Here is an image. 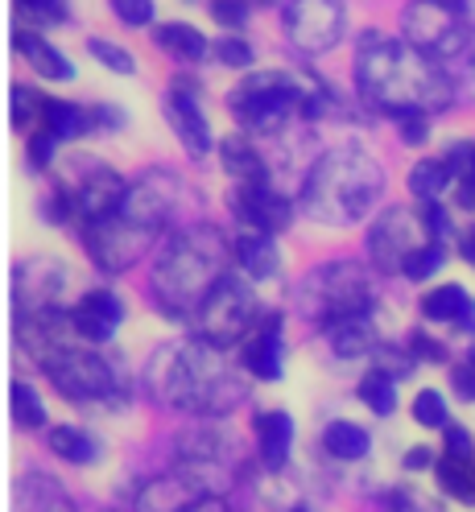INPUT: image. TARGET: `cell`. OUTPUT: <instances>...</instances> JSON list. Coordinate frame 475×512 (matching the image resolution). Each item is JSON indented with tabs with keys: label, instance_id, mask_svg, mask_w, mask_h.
Instances as JSON below:
<instances>
[{
	"label": "cell",
	"instance_id": "52a82bcc",
	"mask_svg": "<svg viewBox=\"0 0 475 512\" xmlns=\"http://www.w3.org/2000/svg\"><path fill=\"white\" fill-rule=\"evenodd\" d=\"M368 281L356 265H323L314 269V277L302 285V310L310 318H323V323H335V318L347 314H368Z\"/></svg>",
	"mask_w": 475,
	"mask_h": 512
},
{
	"label": "cell",
	"instance_id": "f907efd6",
	"mask_svg": "<svg viewBox=\"0 0 475 512\" xmlns=\"http://www.w3.org/2000/svg\"><path fill=\"white\" fill-rule=\"evenodd\" d=\"M475 442H471V430L467 426H447V455L451 459H471Z\"/></svg>",
	"mask_w": 475,
	"mask_h": 512
},
{
	"label": "cell",
	"instance_id": "2e32d148",
	"mask_svg": "<svg viewBox=\"0 0 475 512\" xmlns=\"http://www.w3.org/2000/svg\"><path fill=\"white\" fill-rule=\"evenodd\" d=\"M124 323V306L112 290H91L71 306V331L87 343H108Z\"/></svg>",
	"mask_w": 475,
	"mask_h": 512
},
{
	"label": "cell",
	"instance_id": "d590c367",
	"mask_svg": "<svg viewBox=\"0 0 475 512\" xmlns=\"http://www.w3.org/2000/svg\"><path fill=\"white\" fill-rule=\"evenodd\" d=\"M451 182V166L447 162H418L414 170H409V190H414L418 199H438L442 186Z\"/></svg>",
	"mask_w": 475,
	"mask_h": 512
},
{
	"label": "cell",
	"instance_id": "74e56055",
	"mask_svg": "<svg viewBox=\"0 0 475 512\" xmlns=\"http://www.w3.org/2000/svg\"><path fill=\"white\" fill-rule=\"evenodd\" d=\"M414 422H418V426H426V430L447 426V401H442V393L422 389V393L414 397Z\"/></svg>",
	"mask_w": 475,
	"mask_h": 512
},
{
	"label": "cell",
	"instance_id": "ffe728a7",
	"mask_svg": "<svg viewBox=\"0 0 475 512\" xmlns=\"http://www.w3.org/2000/svg\"><path fill=\"white\" fill-rule=\"evenodd\" d=\"M240 364H244L248 376H257V380H281L285 343H281V318H277V314H269L265 323H257V331L244 339Z\"/></svg>",
	"mask_w": 475,
	"mask_h": 512
},
{
	"label": "cell",
	"instance_id": "7bdbcfd3",
	"mask_svg": "<svg viewBox=\"0 0 475 512\" xmlns=\"http://www.w3.org/2000/svg\"><path fill=\"white\" fill-rule=\"evenodd\" d=\"M397 128H401L405 145H422V141L430 137V116H426V112H409V116H397Z\"/></svg>",
	"mask_w": 475,
	"mask_h": 512
},
{
	"label": "cell",
	"instance_id": "ac0fdd59",
	"mask_svg": "<svg viewBox=\"0 0 475 512\" xmlns=\"http://www.w3.org/2000/svg\"><path fill=\"white\" fill-rule=\"evenodd\" d=\"M162 112L174 124V137L182 141V149L190 157H207L211 153V124H207V116H203L195 95H186L182 87H174L162 100Z\"/></svg>",
	"mask_w": 475,
	"mask_h": 512
},
{
	"label": "cell",
	"instance_id": "277c9868",
	"mask_svg": "<svg viewBox=\"0 0 475 512\" xmlns=\"http://www.w3.org/2000/svg\"><path fill=\"white\" fill-rule=\"evenodd\" d=\"M224 347H211L203 339L182 343L166 351V364L153 368V393L170 409H195V413H224L236 405L240 384L224 372L219 360Z\"/></svg>",
	"mask_w": 475,
	"mask_h": 512
},
{
	"label": "cell",
	"instance_id": "d4e9b609",
	"mask_svg": "<svg viewBox=\"0 0 475 512\" xmlns=\"http://www.w3.org/2000/svg\"><path fill=\"white\" fill-rule=\"evenodd\" d=\"M422 314L430 323H471L475 318V302L463 285H438L422 298Z\"/></svg>",
	"mask_w": 475,
	"mask_h": 512
},
{
	"label": "cell",
	"instance_id": "f35d334b",
	"mask_svg": "<svg viewBox=\"0 0 475 512\" xmlns=\"http://www.w3.org/2000/svg\"><path fill=\"white\" fill-rule=\"evenodd\" d=\"M42 108H46L42 95H34L29 87H13V124L17 128H25L29 116H42Z\"/></svg>",
	"mask_w": 475,
	"mask_h": 512
},
{
	"label": "cell",
	"instance_id": "5b68a950",
	"mask_svg": "<svg viewBox=\"0 0 475 512\" xmlns=\"http://www.w3.org/2000/svg\"><path fill=\"white\" fill-rule=\"evenodd\" d=\"M199 323V339L211 343V347H232V343H244V335L257 331L261 323V302L252 294V285L240 281V277H224L207 294V302L199 306L195 314Z\"/></svg>",
	"mask_w": 475,
	"mask_h": 512
},
{
	"label": "cell",
	"instance_id": "f5cc1de1",
	"mask_svg": "<svg viewBox=\"0 0 475 512\" xmlns=\"http://www.w3.org/2000/svg\"><path fill=\"white\" fill-rule=\"evenodd\" d=\"M414 356H418V360H447V347L434 343V339H426V335H414Z\"/></svg>",
	"mask_w": 475,
	"mask_h": 512
},
{
	"label": "cell",
	"instance_id": "d6986e66",
	"mask_svg": "<svg viewBox=\"0 0 475 512\" xmlns=\"http://www.w3.org/2000/svg\"><path fill=\"white\" fill-rule=\"evenodd\" d=\"M67 285V269H58L54 261H34V265H21L13 273V298H17V314L29 310H50L54 298L62 294Z\"/></svg>",
	"mask_w": 475,
	"mask_h": 512
},
{
	"label": "cell",
	"instance_id": "3957f363",
	"mask_svg": "<svg viewBox=\"0 0 475 512\" xmlns=\"http://www.w3.org/2000/svg\"><path fill=\"white\" fill-rule=\"evenodd\" d=\"M228 261H232V248H228L224 236L211 228V223L178 232L162 248V256H157V269H153L157 306H162L166 314H174V318L199 314L207 294L228 277Z\"/></svg>",
	"mask_w": 475,
	"mask_h": 512
},
{
	"label": "cell",
	"instance_id": "4dcf8cb0",
	"mask_svg": "<svg viewBox=\"0 0 475 512\" xmlns=\"http://www.w3.org/2000/svg\"><path fill=\"white\" fill-rule=\"evenodd\" d=\"M42 128H46L54 141H75V137L91 133L87 112L75 108V104H62V100H46V108H42Z\"/></svg>",
	"mask_w": 475,
	"mask_h": 512
},
{
	"label": "cell",
	"instance_id": "ba28073f",
	"mask_svg": "<svg viewBox=\"0 0 475 512\" xmlns=\"http://www.w3.org/2000/svg\"><path fill=\"white\" fill-rule=\"evenodd\" d=\"M42 364H46V376L54 380V389L62 397L79 401V405L104 401L116 389L112 364L104 356H95V351H87V347H62L58 343V347H50L42 356Z\"/></svg>",
	"mask_w": 475,
	"mask_h": 512
},
{
	"label": "cell",
	"instance_id": "f6af8a7d",
	"mask_svg": "<svg viewBox=\"0 0 475 512\" xmlns=\"http://www.w3.org/2000/svg\"><path fill=\"white\" fill-rule=\"evenodd\" d=\"M87 124L91 128H100V133H116V128H124V112L116 104H95L87 112Z\"/></svg>",
	"mask_w": 475,
	"mask_h": 512
},
{
	"label": "cell",
	"instance_id": "83f0119b",
	"mask_svg": "<svg viewBox=\"0 0 475 512\" xmlns=\"http://www.w3.org/2000/svg\"><path fill=\"white\" fill-rule=\"evenodd\" d=\"M50 451H54L62 463L87 467V463L100 459V442H95L87 430H79V426H54V430H50Z\"/></svg>",
	"mask_w": 475,
	"mask_h": 512
},
{
	"label": "cell",
	"instance_id": "1f68e13d",
	"mask_svg": "<svg viewBox=\"0 0 475 512\" xmlns=\"http://www.w3.org/2000/svg\"><path fill=\"white\" fill-rule=\"evenodd\" d=\"M434 475H438V488L463 500V504H475V467H467V459H442L434 463Z\"/></svg>",
	"mask_w": 475,
	"mask_h": 512
},
{
	"label": "cell",
	"instance_id": "8992f818",
	"mask_svg": "<svg viewBox=\"0 0 475 512\" xmlns=\"http://www.w3.org/2000/svg\"><path fill=\"white\" fill-rule=\"evenodd\" d=\"M232 112L257 128V133H273V128L290 116L294 108L306 104V87L298 83V75L285 71H265V75H248L232 95H228Z\"/></svg>",
	"mask_w": 475,
	"mask_h": 512
},
{
	"label": "cell",
	"instance_id": "603a6c76",
	"mask_svg": "<svg viewBox=\"0 0 475 512\" xmlns=\"http://www.w3.org/2000/svg\"><path fill=\"white\" fill-rule=\"evenodd\" d=\"M236 261H240V269L252 277V281H273L277 273H281V252H277V240L269 236V232H244V236H236Z\"/></svg>",
	"mask_w": 475,
	"mask_h": 512
},
{
	"label": "cell",
	"instance_id": "7402d4cb",
	"mask_svg": "<svg viewBox=\"0 0 475 512\" xmlns=\"http://www.w3.org/2000/svg\"><path fill=\"white\" fill-rule=\"evenodd\" d=\"M13 512H75L67 488L50 475H21L13 492Z\"/></svg>",
	"mask_w": 475,
	"mask_h": 512
},
{
	"label": "cell",
	"instance_id": "e575fe53",
	"mask_svg": "<svg viewBox=\"0 0 475 512\" xmlns=\"http://www.w3.org/2000/svg\"><path fill=\"white\" fill-rule=\"evenodd\" d=\"M13 422L21 430H42L46 426V405H42V397L29 389L25 380L13 384Z\"/></svg>",
	"mask_w": 475,
	"mask_h": 512
},
{
	"label": "cell",
	"instance_id": "4316f807",
	"mask_svg": "<svg viewBox=\"0 0 475 512\" xmlns=\"http://www.w3.org/2000/svg\"><path fill=\"white\" fill-rule=\"evenodd\" d=\"M153 38H157V46H162L166 54H174L182 62H203L207 58V38L199 34L195 25H186V21H166Z\"/></svg>",
	"mask_w": 475,
	"mask_h": 512
},
{
	"label": "cell",
	"instance_id": "c3c4849f",
	"mask_svg": "<svg viewBox=\"0 0 475 512\" xmlns=\"http://www.w3.org/2000/svg\"><path fill=\"white\" fill-rule=\"evenodd\" d=\"M451 389L463 401H475V360H463L459 368H451Z\"/></svg>",
	"mask_w": 475,
	"mask_h": 512
},
{
	"label": "cell",
	"instance_id": "d6a6232c",
	"mask_svg": "<svg viewBox=\"0 0 475 512\" xmlns=\"http://www.w3.org/2000/svg\"><path fill=\"white\" fill-rule=\"evenodd\" d=\"M360 401L376 413V418H389V413L397 409V380L389 376V372H380V368H372L364 380H360Z\"/></svg>",
	"mask_w": 475,
	"mask_h": 512
},
{
	"label": "cell",
	"instance_id": "ab89813d",
	"mask_svg": "<svg viewBox=\"0 0 475 512\" xmlns=\"http://www.w3.org/2000/svg\"><path fill=\"white\" fill-rule=\"evenodd\" d=\"M112 13L124 21V25H149L153 21V0H112Z\"/></svg>",
	"mask_w": 475,
	"mask_h": 512
},
{
	"label": "cell",
	"instance_id": "5bb4252c",
	"mask_svg": "<svg viewBox=\"0 0 475 512\" xmlns=\"http://www.w3.org/2000/svg\"><path fill=\"white\" fill-rule=\"evenodd\" d=\"M174 203H178V182L166 170H157V174H145L137 186H129V195L120 203V215L141 223L149 232H162L166 219L174 215Z\"/></svg>",
	"mask_w": 475,
	"mask_h": 512
},
{
	"label": "cell",
	"instance_id": "db71d44e",
	"mask_svg": "<svg viewBox=\"0 0 475 512\" xmlns=\"http://www.w3.org/2000/svg\"><path fill=\"white\" fill-rule=\"evenodd\" d=\"M405 467H409V471H426V467H434L430 446H414V451H405Z\"/></svg>",
	"mask_w": 475,
	"mask_h": 512
},
{
	"label": "cell",
	"instance_id": "91938a15",
	"mask_svg": "<svg viewBox=\"0 0 475 512\" xmlns=\"http://www.w3.org/2000/svg\"><path fill=\"white\" fill-rule=\"evenodd\" d=\"M257 5H277V0H257Z\"/></svg>",
	"mask_w": 475,
	"mask_h": 512
},
{
	"label": "cell",
	"instance_id": "11a10c76",
	"mask_svg": "<svg viewBox=\"0 0 475 512\" xmlns=\"http://www.w3.org/2000/svg\"><path fill=\"white\" fill-rule=\"evenodd\" d=\"M182 512H232L224 500H219V496H199L195 504H190V508H182Z\"/></svg>",
	"mask_w": 475,
	"mask_h": 512
},
{
	"label": "cell",
	"instance_id": "9a60e30c",
	"mask_svg": "<svg viewBox=\"0 0 475 512\" xmlns=\"http://www.w3.org/2000/svg\"><path fill=\"white\" fill-rule=\"evenodd\" d=\"M418 248V223L409 211H385L372 223V236H368V261L380 273H397L405 265V256Z\"/></svg>",
	"mask_w": 475,
	"mask_h": 512
},
{
	"label": "cell",
	"instance_id": "bcb514c9",
	"mask_svg": "<svg viewBox=\"0 0 475 512\" xmlns=\"http://www.w3.org/2000/svg\"><path fill=\"white\" fill-rule=\"evenodd\" d=\"M17 5L21 9H29V13H34L38 21H67V5H62V0H17Z\"/></svg>",
	"mask_w": 475,
	"mask_h": 512
},
{
	"label": "cell",
	"instance_id": "4fadbf2b",
	"mask_svg": "<svg viewBox=\"0 0 475 512\" xmlns=\"http://www.w3.org/2000/svg\"><path fill=\"white\" fill-rule=\"evenodd\" d=\"M67 195H71L75 219L100 223V219L120 211L124 195H129V182H124L116 170H108V166H87V174L67 190Z\"/></svg>",
	"mask_w": 475,
	"mask_h": 512
},
{
	"label": "cell",
	"instance_id": "7c38bea8",
	"mask_svg": "<svg viewBox=\"0 0 475 512\" xmlns=\"http://www.w3.org/2000/svg\"><path fill=\"white\" fill-rule=\"evenodd\" d=\"M232 211H236V219L244 223V228L269 232V236L285 232L290 219H294V203L285 195H277L269 182H240L236 195H232Z\"/></svg>",
	"mask_w": 475,
	"mask_h": 512
},
{
	"label": "cell",
	"instance_id": "6da1fadb",
	"mask_svg": "<svg viewBox=\"0 0 475 512\" xmlns=\"http://www.w3.org/2000/svg\"><path fill=\"white\" fill-rule=\"evenodd\" d=\"M360 95L372 108H385L393 116L409 112H438L451 104V83L434 67V58L409 42H385L380 34H368L356 58Z\"/></svg>",
	"mask_w": 475,
	"mask_h": 512
},
{
	"label": "cell",
	"instance_id": "6125c7cd",
	"mask_svg": "<svg viewBox=\"0 0 475 512\" xmlns=\"http://www.w3.org/2000/svg\"><path fill=\"white\" fill-rule=\"evenodd\" d=\"M471 360H475V351H471Z\"/></svg>",
	"mask_w": 475,
	"mask_h": 512
},
{
	"label": "cell",
	"instance_id": "e0dca14e",
	"mask_svg": "<svg viewBox=\"0 0 475 512\" xmlns=\"http://www.w3.org/2000/svg\"><path fill=\"white\" fill-rule=\"evenodd\" d=\"M199 496H207L203 479L190 467H178L170 475H157L153 484H145L133 504H137V512H182V508L195 504Z\"/></svg>",
	"mask_w": 475,
	"mask_h": 512
},
{
	"label": "cell",
	"instance_id": "7a4b0ae2",
	"mask_svg": "<svg viewBox=\"0 0 475 512\" xmlns=\"http://www.w3.org/2000/svg\"><path fill=\"white\" fill-rule=\"evenodd\" d=\"M385 190V170L372 153L343 145L323 153L302 186V215L314 223H331V228H352L360 223Z\"/></svg>",
	"mask_w": 475,
	"mask_h": 512
},
{
	"label": "cell",
	"instance_id": "7dc6e473",
	"mask_svg": "<svg viewBox=\"0 0 475 512\" xmlns=\"http://www.w3.org/2000/svg\"><path fill=\"white\" fill-rule=\"evenodd\" d=\"M418 364V356H405V351H393V347H380V372H397V376H409Z\"/></svg>",
	"mask_w": 475,
	"mask_h": 512
},
{
	"label": "cell",
	"instance_id": "30bf717a",
	"mask_svg": "<svg viewBox=\"0 0 475 512\" xmlns=\"http://www.w3.org/2000/svg\"><path fill=\"white\" fill-rule=\"evenodd\" d=\"M285 38L302 54H323L343 38V0H290Z\"/></svg>",
	"mask_w": 475,
	"mask_h": 512
},
{
	"label": "cell",
	"instance_id": "cb8c5ba5",
	"mask_svg": "<svg viewBox=\"0 0 475 512\" xmlns=\"http://www.w3.org/2000/svg\"><path fill=\"white\" fill-rule=\"evenodd\" d=\"M327 339L335 347V356L352 360V356H364V351L376 347V331H372V318L368 314H347V318H335L327 323Z\"/></svg>",
	"mask_w": 475,
	"mask_h": 512
},
{
	"label": "cell",
	"instance_id": "94428289",
	"mask_svg": "<svg viewBox=\"0 0 475 512\" xmlns=\"http://www.w3.org/2000/svg\"><path fill=\"white\" fill-rule=\"evenodd\" d=\"M294 512H310V508H294Z\"/></svg>",
	"mask_w": 475,
	"mask_h": 512
},
{
	"label": "cell",
	"instance_id": "681fc988",
	"mask_svg": "<svg viewBox=\"0 0 475 512\" xmlns=\"http://www.w3.org/2000/svg\"><path fill=\"white\" fill-rule=\"evenodd\" d=\"M54 145H58V141L42 128V133L29 141V166H34V170H46V166H50V157H54Z\"/></svg>",
	"mask_w": 475,
	"mask_h": 512
},
{
	"label": "cell",
	"instance_id": "60d3db41",
	"mask_svg": "<svg viewBox=\"0 0 475 512\" xmlns=\"http://www.w3.org/2000/svg\"><path fill=\"white\" fill-rule=\"evenodd\" d=\"M215 58L224 62V67H232V71H248L252 67V50L240 38H224V42L215 46Z\"/></svg>",
	"mask_w": 475,
	"mask_h": 512
},
{
	"label": "cell",
	"instance_id": "9f6ffc18",
	"mask_svg": "<svg viewBox=\"0 0 475 512\" xmlns=\"http://www.w3.org/2000/svg\"><path fill=\"white\" fill-rule=\"evenodd\" d=\"M459 256H463L467 265H475V223H471V228L463 232V240H459Z\"/></svg>",
	"mask_w": 475,
	"mask_h": 512
},
{
	"label": "cell",
	"instance_id": "6f0895ef",
	"mask_svg": "<svg viewBox=\"0 0 475 512\" xmlns=\"http://www.w3.org/2000/svg\"><path fill=\"white\" fill-rule=\"evenodd\" d=\"M459 203H463L467 211H475V178H463V182H459Z\"/></svg>",
	"mask_w": 475,
	"mask_h": 512
},
{
	"label": "cell",
	"instance_id": "816d5d0a",
	"mask_svg": "<svg viewBox=\"0 0 475 512\" xmlns=\"http://www.w3.org/2000/svg\"><path fill=\"white\" fill-rule=\"evenodd\" d=\"M422 223H426V232L434 236V240H442V236H447L451 232V219H447V211H442L434 199L422 207Z\"/></svg>",
	"mask_w": 475,
	"mask_h": 512
},
{
	"label": "cell",
	"instance_id": "ee69618b",
	"mask_svg": "<svg viewBox=\"0 0 475 512\" xmlns=\"http://www.w3.org/2000/svg\"><path fill=\"white\" fill-rule=\"evenodd\" d=\"M211 17H215L219 25H228V29H240V25L248 21V5H244V0H215Z\"/></svg>",
	"mask_w": 475,
	"mask_h": 512
},
{
	"label": "cell",
	"instance_id": "680465c9",
	"mask_svg": "<svg viewBox=\"0 0 475 512\" xmlns=\"http://www.w3.org/2000/svg\"><path fill=\"white\" fill-rule=\"evenodd\" d=\"M467 178H475V153H471V162H467Z\"/></svg>",
	"mask_w": 475,
	"mask_h": 512
},
{
	"label": "cell",
	"instance_id": "44dd1931",
	"mask_svg": "<svg viewBox=\"0 0 475 512\" xmlns=\"http://www.w3.org/2000/svg\"><path fill=\"white\" fill-rule=\"evenodd\" d=\"M252 430H257V451H261V463L269 471H281L290 463V446H294V418L281 409H265L252 418Z\"/></svg>",
	"mask_w": 475,
	"mask_h": 512
},
{
	"label": "cell",
	"instance_id": "9c48e42d",
	"mask_svg": "<svg viewBox=\"0 0 475 512\" xmlns=\"http://www.w3.org/2000/svg\"><path fill=\"white\" fill-rule=\"evenodd\" d=\"M149 240H153V232L133 219H124L120 211L100 223H87V252H91V261L108 273H124L133 261H141Z\"/></svg>",
	"mask_w": 475,
	"mask_h": 512
},
{
	"label": "cell",
	"instance_id": "f1b7e54d",
	"mask_svg": "<svg viewBox=\"0 0 475 512\" xmlns=\"http://www.w3.org/2000/svg\"><path fill=\"white\" fill-rule=\"evenodd\" d=\"M323 446H327V455H335L343 463H356V459H364L372 451V434L364 426H356V422H331L323 430Z\"/></svg>",
	"mask_w": 475,
	"mask_h": 512
},
{
	"label": "cell",
	"instance_id": "484cf974",
	"mask_svg": "<svg viewBox=\"0 0 475 512\" xmlns=\"http://www.w3.org/2000/svg\"><path fill=\"white\" fill-rule=\"evenodd\" d=\"M13 46L29 58V62H34V71L38 75H46V79H75V62L67 58V54H58L50 42H42V38H29V34H21V29H17V34H13Z\"/></svg>",
	"mask_w": 475,
	"mask_h": 512
},
{
	"label": "cell",
	"instance_id": "f546056e",
	"mask_svg": "<svg viewBox=\"0 0 475 512\" xmlns=\"http://www.w3.org/2000/svg\"><path fill=\"white\" fill-rule=\"evenodd\" d=\"M219 157H224V170L236 182H265V162H261V153L252 149L248 137H224Z\"/></svg>",
	"mask_w": 475,
	"mask_h": 512
},
{
	"label": "cell",
	"instance_id": "836d02e7",
	"mask_svg": "<svg viewBox=\"0 0 475 512\" xmlns=\"http://www.w3.org/2000/svg\"><path fill=\"white\" fill-rule=\"evenodd\" d=\"M442 261H447V248H442V240H426V244H418L414 252L405 256L401 273H405L409 281H426V277H434V273L442 269Z\"/></svg>",
	"mask_w": 475,
	"mask_h": 512
},
{
	"label": "cell",
	"instance_id": "b9f144b4",
	"mask_svg": "<svg viewBox=\"0 0 475 512\" xmlns=\"http://www.w3.org/2000/svg\"><path fill=\"white\" fill-rule=\"evenodd\" d=\"M389 512H442V508L434 500H426L422 492H414V488H397L389 496Z\"/></svg>",
	"mask_w": 475,
	"mask_h": 512
},
{
	"label": "cell",
	"instance_id": "8fae6325",
	"mask_svg": "<svg viewBox=\"0 0 475 512\" xmlns=\"http://www.w3.org/2000/svg\"><path fill=\"white\" fill-rule=\"evenodd\" d=\"M405 42L426 50L430 58L455 54L463 46V29H459V13L447 9L442 0H418L414 9L405 13Z\"/></svg>",
	"mask_w": 475,
	"mask_h": 512
},
{
	"label": "cell",
	"instance_id": "8d00e7d4",
	"mask_svg": "<svg viewBox=\"0 0 475 512\" xmlns=\"http://www.w3.org/2000/svg\"><path fill=\"white\" fill-rule=\"evenodd\" d=\"M87 50H91V58H95V62H104V67H108L112 75H133V71H137L133 54H129V50H120L116 42H104V38H87Z\"/></svg>",
	"mask_w": 475,
	"mask_h": 512
}]
</instances>
